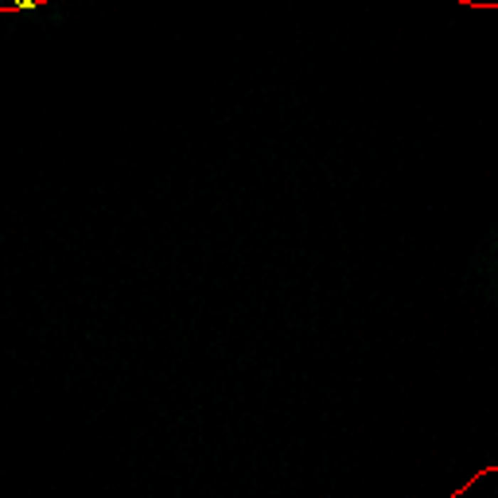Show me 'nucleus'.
<instances>
[{
    "label": "nucleus",
    "mask_w": 498,
    "mask_h": 498,
    "mask_svg": "<svg viewBox=\"0 0 498 498\" xmlns=\"http://www.w3.org/2000/svg\"><path fill=\"white\" fill-rule=\"evenodd\" d=\"M487 475H491V483H494V491H498V467H494V471H487ZM452 498H491V494H487L483 487H479V479H471V483H467V487H460V491H455Z\"/></svg>",
    "instance_id": "nucleus-1"
},
{
    "label": "nucleus",
    "mask_w": 498,
    "mask_h": 498,
    "mask_svg": "<svg viewBox=\"0 0 498 498\" xmlns=\"http://www.w3.org/2000/svg\"><path fill=\"white\" fill-rule=\"evenodd\" d=\"M483 4H498V0H483Z\"/></svg>",
    "instance_id": "nucleus-2"
}]
</instances>
